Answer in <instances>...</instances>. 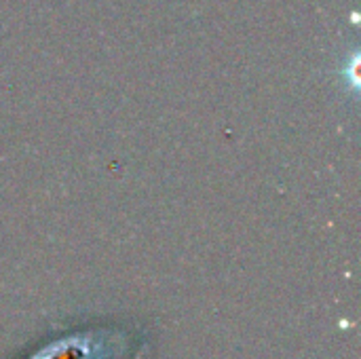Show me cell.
I'll use <instances>...</instances> for the list:
<instances>
[{"label": "cell", "mask_w": 361, "mask_h": 359, "mask_svg": "<svg viewBox=\"0 0 361 359\" xmlns=\"http://www.w3.org/2000/svg\"><path fill=\"white\" fill-rule=\"evenodd\" d=\"M102 351L104 345L93 336H70L42 349L32 359H99Z\"/></svg>", "instance_id": "cell-1"}]
</instances>
